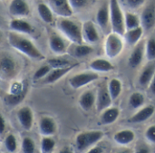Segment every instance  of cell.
<instances>
[{"instance_id": "6da1fadb", "label": "cell", "mask_w": 155, "mask_h": 153, "mask_svg": "<svg viewBox=\"0 0 155 153\" xmlns=\"http://www.w3.org/2000/svg\"><path fill=\"white\" fill-rule=\"evenodd\" d=\"M7 40L13 48L31 59L41 61L45 58V54L35 46V44L21 34L10 32L7 35Z\"/></svg>"}, {"instance_id": "7a4b0ae2", "label": "cell", "mask_w": 155, "mask_h": 153, "mask_svg": "<svg viewBox=\"0 0 155 153\" xmlns=\"http://www.w3.org/2000/svg\"><path fill=\"white\" fill-rule=\"evenodd\" d=\"M21 70L19 61L10 52L0 49V79L11 81L17 77Z\"/></svg>"}, {"instance_id": "3957f363", "label": "cell", "mask_w": 155, "mask_h": 153, "mask_svg": "<svg viewBox=\"0 0 155 153\" xmlns=\"http://www.w3.org/2000/svg\"><path fill=\"white\" fill-rule=\"evenodd\" d=\"M104 133L99 130L85 131L78 133L74 140V153H84L97 145L104 138Z\"/></svg>"}, {"instance_id": "277c9868", "label": "cell", "mask_w": 155, "mask_h": 153, "mask_svg": "<svg viewBox=\"0 0 155 153\" xmlns=\"http://www.w3.org/2000/svg\"><path fill=\"white\" fill-rule=\"evenodd\" d=\"M57 27L61 33L74 44H83L82 25L69 17H61L57 21Z\"/></svg>"}, {"instance_id": "5b68a950", "label": "cell", "mask_w": 155, "mask_h": 153, "mask_svg": "<svg viewBox=\"0 0 155 153\" xmlns=\"http://www.w3.org/2000/svg\"><path fill=\"white\" fill-rule=\"evenodd\" d=\"M109 12H110V24L112 32L120 35H124L125 32L124 26V14L121 8L119 0H109Z\"/></svg>"}, {"instance_id": "8992f818", "label": "cell", "mask_w": 155, "mask_h": 153, "mask_svg": "<svg viewBox=\"0 0 155 153\" xmlns=\"http://www.w3.org/2000/svg\"><path fill=\"white\" fill-rule=\"evenodd\" d=\"M124 47V37L116 33L111 32L107 34L104 42V52L107 57L114 59L120 55Z\"/></svg>"}, {"instance_id": "52a82bcc", "label": "cell", "mask_w": 155, "mask_h": 153, "mask_svg": "<svg viewBox=\"0 0 155 153\" xmlns=\"http://www.w3.org/2000/svg\"><path fill=\"white\" fill-rule=\"evenodd\" d=\"M99 79V73L93 71L83 72L74 74L69 79V84L74 89H80Z\"/></svg>"}, {"instance_id": "ba28073f", "label": "cell", "mask_w": 155, "mask_h": 153, "mask_svg": "<svg viewBox=\"0 0 155 153\" xmlns=\"http://www.w3.org/2000/svg\"><path fill=\"white\" fill-rule=\"evenodd\" d=\"M82 36L83 41H84L87 44H95L100 40V35L96 25L93 21H85L82 24Z\"/></svg>"}, {"instance_id": "9c48e42d", "label": "cell", "mask_w": 155, "mask_h": 153, "mask_svg": "<svg viewBox=\"0 0 155 153\" xmlns=\"http://www.w3.org/2000/svg\"><path fill=\"white\" fill-rule=\"evenodd\" d=\"M141 26L143 30L149 31L155 26V3H149L143 9L140 15Z\"/></svg>"}, {"instance_id": "30bf717a", "label": "cell", "mask_w": 155, "mask_h": 153, "mask_svg": "<svg viewBox=\"0 0 155 153\" xmlns=\"http://www.w3.org/2000/svg\"><path fill=\"white\" fill-rule=\"evenodd\" d=\"M39 132L43 137H52L57 132V123L51 116H42L38 122Z\"/></svg>"}, {"instance_id": "8fae6325", "label": "cell", "mask_w": 155, "mask_h": 153, "mask_svg": "<svg viewBox=\"0 0 155 153\" xmlns=\"http://www.w3.org/2000/svg\"><path fill=\"white\" fill-rule=\"evenodd\" d=\"M112 103L113 100L110 96V93L108 92L107 89V85L105 84H102L96 93V102H95V105H96V110L99 112H102L103 111H104L105 109L109 108L112 106Z\"/></svg>"}, {"instance_id": "7c38bea8", "label": "cell", "mask_w": 155, "mask_h": 153, "mask_svg": "<svg viewBox=\"0 0 155 153\" xmlns=\"http://www.w3.org/2000/svg\"><path fill=\"white\" fill-rule=\"evenodd\" d=\"M17 121L20 126L25 130L30 131L34 125V112L31 107L29 106H23L21 107L16 113Z\"/></svg>"}, {"instance_id": "4fadbf2b", "label": "cell", "mask_w": 155, "mask_h": 153, "mask_svg": "<svg viewBox=\"0 0 155 153\" xmlns=\"http://www.w3.org/2000/svg\"><path fill=\"white\" fill-rule=\"evenodd\" d=\"M51 51L56 55H63L68 51V46L64 39L56 33H52L48 40Z\"/></svg>"}, {"instance_id": "5bb4252c", "label": "cell", "mask_w": 155, "mask_h": 153, "mask_svg": "<svg viewBox=\"0 0 155 153\" xmlns=\"http://www.w3.org/2000/svg\"><path fill=\"white\" fill-rule=\"evenodd\" d=\"M8 11L13 16L21 18L30 14V7L26 0H12L9 4Z\"/></svg>"}, {"instance_id": "9a60e30c", "label": "cell", "mask_w": 155, "mask_h": 153, "mask_svg": "<svg viewBox=\"0 0 155 153\" xmlns=\"http://www.w3.org/2000/svg\"><path fill=\"white\" fill-rule=\"evenodd\" d=\"M49 7L53 13L61 17H70L73 15V10L69 5L68 0H48Z\"/></svg>"}, {"instance_id": "2e32d148", "label": "cell", "mask_w": 155, "mask_h": 153, "mask_svg": "<svg viewBox=\"0 0 155 153\" xmlns=\"http://www.w3.org/2000/svg\"><path fill=\"white\" fill-rule=\"evenodd\" d=\"M144 44L143 42H139L133 49V51L130 54V56L128 58V64L131 68H137L141 65V63L143 61V58L145 56L144 52Z\"/></svg>"}, {"instance_id": "e0dca14e", "label": "cell", "mask_w": 155, "mask_h": 153, "mask_svg": "<svg viewBox=\"0 0 155 153\" xmlns=\"http://www.w3.org/2000/svg\"><path fill=\"white\" fill-rule=\"evenodd\" d=\"M96 23L99 25V27L104 31L107 32L109 27L111 26L110 24V12H109V5L106 3H104L99 9L97 10L96 13Z\"/></svg>"}, {"instance_id": "ac0fdd59", "label": "cell", "mask_w": 155, "mask_h": 153, "mask_svg": "<svg viewBox=\"0 0 155 153\" xmlns=\"http://www.w3.org/2000/svg\"><path fill=\"white\" fill-rule=\"evenodd\" d=\"M9 27L12 32L17 34H31L34 33L35 29L34 26L26 20L23 18H14L9 23Z\"/></svg>"}, {"instance_id": "d6986e66", "label": "cell", "mask_w": 155, "mask_h": 153, "mask_svg": "<svg viewBox=\"0 0 155 153\" xmlns=\"http://www.w3.org/2000/svg\"><path fill=\"white\" fill-rule=\"evenodd\" d=\"M155 73V61L149 62L145 66H143L142 72L138 77V83L141 87H149V84Z\"/></svg>"}, {"instance_id": "ffe728a7", "label": "cell", "mask_w": 155, "mask_h": 153, "mask_svg": "<svg viewBox=\"0 0 155 153\" xmlns=\"http://www.w3.org/2000/svg\"><path fill=\"white\" fill-rule=\"evenodd\" d=\"M155 108L153 105H146L143 108H140L139 111L134 113L130 119L129 122L132 123H142L148 121L154 114Z\"/></svg>"}, {"instance_id": "44dd1931", "label": "cell", "mask_w": 155, "mask_h": 153, "mask_svg": "<svg viewBox=\"0 0 155 153\" xmlns=\"http://www.w3.org/2000/svg\"><path fill=\"white\" fill-rule=\"evenodd\" d=\"M76 64H74L72 66L69 67H64V68H57V69H52L50 71V73L46 75V77L45 79H43V83L45 84H52L56 83L57 81H59L61 78H63L65 74H67L71 70H73Z\"/></svg>"}, {"instance_id": "7402d4cb", "label": "cell", "mask_w": 155, "mask_h": 153, "mask_svg": "<svg viewBox=\"0 0 155 153\" xmlns=\"http://www.w3.org/2000/svg\"><path fill=\"white\" fill-rule=\"evenodd\" d=\"M96 93L93 90H87L84 92L79 97V105L84 112H89L95 105Z\"/></svg>"}, {"instance_id": "603a6c76", "label": "cell", "mask_w": 155, "mask_h": 153, "mask_svg": "<svg viewBox=\"0 0 155 153\" xmlns=\"http://www.w3.org/2000/svg\"><path fill=\"white\" fill-rule=\"evenodd\" d=\"M90 69L94 73H109L114 69V64L107 59L104 58H96L94 59L90 64Z\"/></svg>"}, {"instance_id": "cb8c5ba5", "label": "cell", "mask_w": 155, "mask_h": 153, "mask_svg": "<svg viewBox=\"0 0 155 153\" xmlns=\"http://www.w3.org/2000/svg\"><path fill=\"white\" fill-rule=\"evenodd\" d=\"M120 110L117 107H109L103 111L100 115V122L103 125H110L114 123L119 116H120Z\"/></svg>"}, {"instance_id": "d4e9b609", "label": "cell", "mask_w": 155, "mask_h": 153, "mask_svg": "<svg viewBox=\"0 0 155 153\" xmlns=\"http://www.w3.org/2000/svg\"><path fill=\"white\" fill-rule=\"evenodd\" d=\"M135 140V133L129 129L117 132L114 135V141L121 146H127L134 142Z\"/></svg>"}, {"instance_id": "484cf974", "label": "cell", "mask_w": 155, "mask_h": 153, "mask_svg": "<svg viewBox=\"0 0 155 153\" xmlns=\"http://www.w3.org/2000/svg\"><path fill=\"white\" fill-rule=\"evenodd\" d=\"M69 54L75 58H84L90 55L94 52V48L90 44H74L68 49Z\"/></svg>"}, {"instance_id": "4316f807", "label": "cell", "mask_w": 155, "mask_h": 153, "mask_svg": "<svg viewBox=\"0 0 155 153\" xmlns=\"http://www.w3.org/2000/svg\"><path fill=\"white\" fill-rule=\"evenodd\" d=\"M143 29L142 26H139L134 29L127 30L124 32L123 37L124 40L130 45V46H135L141 40L143 34Z\"/></svg>"}, {"instance_id": "83f0119b", "label": "cell", "mask_w": 155, "mask_h": 153, "mask_svg": "<svg viewBox=\"0 0 155 153\" xmlns=\"http://www.w3.org/2000/svg\"><path fill=\"white\" fill-rule=\"evenodd\" d=\"M107 89L113 101L116 100L122 93L123 84L122 82L117 78H113L109 81L107 84Z\"/></svg>"}, {"instance_id": "f1b7e54d", "label": "cell", "mask_w": 155, "mask_h": 153, "mask_svg": "<svg viewBox=\"0 0 155 153\" xmlns=\"http://www.w3.org/2000/svg\"><path fill=\"white\" fill-rule=\"evenodd\" d=\"M37 12L40 18L46 24H51L54 21V13L48 5L45 3H39L37 5Z\"/></svg>"}, {"instance_id": "f546056e", "label": "cell", "mask_w": 155, "mask_h": 153, "mask_svg": "<svg viewBox=\"0 0 155 153\" xmlns=\"http://www.w3.org/2000/svg\"><path fill=\"white\" fill-rule=\"evenodd\" d=\"M124 26H125V31L141 26L140 16H138L134 13L126 12L124 14Z\"/></svg>"}, {"instance_id": "4dcf8cb0", "label": "cell", "mask_w": 155, "mask_h": 153, "mask_svg": "<svg viewBox=\"0 0 155 153\" xmlns=\"http://www.w3.org/2000/svg\"><path fill=\"white\" fill-rule=\"evenodd\" d=\"M144 102V95L140 92H134L129 97V106L134 110L143 107Z\"/></svg>"}, {"instance_id": "1f68e13d", "label": "cell", "mask_w": 155, "mask_h": 153, "mask_svg": "<svg viewBox=\"0 0 155 153\" xmlns=\"http://www.w3.org/2000/svg\"><path fill=\"white\" fill-rule=\"evenodd\" d=\"M47 64L52 68V69H57V68H64V67H69V66H72L74 64H76L75 63H73L72 62H70L69 60L64 58V57H61V56H58V57H54V58H51L47 61Z\"/></svg>"}, {"instance_id": "d6a6232c", "label": "cell", "mask_w": 155, "mask_h": 153, "mask_svg": "<svg viewBox=\"0 0 155 153\" xmlns=\"http://www.w3.org/2000/svg\"><path fill=\"white\" fill-rule=\"evenodd\" d=\"M56 146V142L53 137H43L40 142L41 153H53Z\"/></svg>"}, {"instance_id": "836d02e7", "label": "cell", "mask_w": 155, "mask_h": 153, "mask_svg": "<svg viewBox=\"0 0 155 153\" xmlns=\"http://www.w3.org/2000/svg\"><path fill=\"white\" fill-rule=\"evenodd\" d=\"M27 92H28V89L24 91L23 93H21L19 94H10V93L6 94L5 96V104L10 106V107H13V106H15V105L19 104L24 100V98L25 97Z\"/></svg>"}, {"instance_id": "e575fe53", "label": "cell", "mask_w": 155, "mask_h": 153, "mask_svg": "<svg viewBox=\"0 0 155 153\" xmlns=\"http://www.w3.org/2000/svg\"><path fill=\"white\" fill-rule=\"evenodd\" d=\"M145 57L149 62L155 61V38H149L144 44Z\"/></svg>"}, {"instance_id": "d590c367", "label": "cell", "mask_w": 155, "mask_h": 153, "mask_svg": "<svg viewBox=\"0 0 155 153\" xmlns=\"http://www.w3.org/2000/svg\"><path fill=\"white\" fill-rule=\"evenodd\" d=\"M4 145L8 153H15L17 151V141L14 134L9 133L5 136Z\"/></svg>"}, {"instance_id": "8d00e7d4", "label": "cell", "mask_w": 155, "mask_h": 153, "mask_svg": "<svg viewBox=\"0 0 155 153\" xmlns=\"http://www.w3.org/2000/svg\"><path fill=\"white\" fill-rule=\"evenodd\" d=\"M23 153H35V143L31 137H24L21 145Z\"/></svg>"}, {"instance_id": "74e56055", "label": "cell", "mask_w": 155, "mask_h": 153, "mask_svg": "<svg viewBox=\"0 0 155 153\" xmlns=\"http://www.w3.org/2000/svg\"><path fill=\"white\" fill-rule=\"evenodd\" d=\"M52 70V68L48 65V64H45V65H43L41 67H39L35 73H34V80L35 81H40V80H43L46 77V75L50 73V71Z\"/></svg>"}, {"instance_id": "f35d334b", "label": "cell", "mask_w": 155, "mask_h": 153, "mask_svg": "<svg viewBox=\"0 0 155 153\" xmlns=\"http://www.w3.org/2000/svg\"><path fill=\"white\" fill-rule=\"evenodd\" d=\"M68 2L73 11H79L88 6L91 0H68Z\"/></svg>"}, {"instance_id": "ab89813d", "label": "cell", "mask_w": 155, "mask_h": 153, "mask_svg": "<svg viewBox=\"0 0 155 153\" xmlns=\"http://www.w3.org/2000/svg\"><path fill=\"white\" fill-rule=\"evenodd\" d=\"M145 139L148 142L155 144V124L149 126L144 132Z\"/></svg>"}, {"instance_id": "60d3db41", "label": "cell", "mask_w": 155, "mask_h": 153, "mask_svg": "<svg viewBox=\"0 0 155 153\" xmlns=\"http://www.w3.org/2000/svg\"><path fill=\"white\" fill-rule=\"evenodd\" d=\"M145 1L146 0H125V4L130 9L136 10L139 9L141 6H143Z\"/></svg>"}, {"instance_id": "b9f144b4", "label": "cell", "mask_w": 155, "mask_h": 153, "mask_svg": "<svg viewBox=\"0 0 155 153\" xmlns=\"http://www.w3.org/2000/svg\"><path fill=\"white\" fill-rule=\"evenodd\" d=\"M134 153H152L151 152V149L150 147L144 143V142H138L135 150H134Z\"/></svg>"}, {"instance_id": "7bdbcfd3", "label": "cell", "mask_w": 155, "mask_h": 153, "mask_svg": "<svg viewBox=\"0 0 155 153\" xmlns=\"http://www.w3.org/2000/svg\"><path fill=\"white\" fill-rule=\"evenodd\" d=\"M84 153H104V149L102 146H94L93 148H91L90 150H88L87 151H85Z\"/></svg>"}, {"instance_id": "ee69618b", "label": "cell", "mask_w": 155, "mask_h": 153, "mask_svg": "<svg viewBox=\"0 0 155 153\" xmlns=\"http://www.w3.org/2000/svg\"><path fill=\"white\" fill-rule=\"evenodd\" d=\"M5 128H6L5 120L4 118V116L0 113V135L4 134V132H5Z\"/></svg>"}, {"instance_id": "f6af8a7d", "label": "cell", "mask_w": 155, "mask_h": 153, "mask_svg": "<svg viewBox=\"0 0 155 153\" xmlns=\"http://www.w3.org/2000/svg\"><path fill=\"white\" fill-rule=\"evenodd\" d=\"M149 91L155 95V73L154 75H153V79H152V81H151V83H150V84H149Z\"/></svg>"}, {"instance_id": "bcb514c9", "label": "cell", "mask_w": 155, "mask_h": 153, "mask_svg": "<svg viewBox=\"0 0 155 153\" xmlns=\"http://www.w3.org/2000/svg\"><path fill=\"white\" fill-rule=\"evenodd\" d=\"M58 153H74V150H72L70 147L68 146H65V147H63Z\"/></svg>"}, {"instance_id": "7dc6e473", "label": "cell", "mask_w": 155, "mask_h": 153, "mask_svg": "<svg viewBox=\"0 0 155 153\" xmlns=\"http://www.w3.org/2000/svg\"><path fill=\"white\" fill-rule=\"evenodd\" d=\"M115 153H131V150L129 149H125V150H122V151H119Z\"/></svg>"}, {"instance_id": "c3c4849f", "label": "cell", "mask_w": 155, "mask_h": 153, "mask_svg": "<svg viewBox=\"0 0 155 153\" xmlns=\"http://www.w3.org/2000/svg\"><path fill=\"white\" fill-rule=\"evenodd\" d=\"M2 93H3V92H2V89H1V87H0V95H2Z\"/></svg>"}, {"instance_id": "681fc988", "label": "cell", "mask_w": 155, "mask_h": 153, "mask_svg": "<svg viewBox=\"0 0 155 153\" xmlns=\"http://www.w3.org/2000/svg\"><path fill=\"white\" fill-rule=\"evenodd\" d=\"M1 38H2V33L0 32V40H1Z\"/></svg>"}, {"instance_id": "f907efd6", "label": "cell", "mask_w": 155, "mask_h": 153, "mask_svg": "<svg viewBox=\"0 0 155 153\" xmlns=\"http://www.w3.org/2000/svg\"><path fill=\"white\" fill-rule=\"evenodd\" d=\"M1 1H5V0H1Z\"/></svg>"}]
</instances>
